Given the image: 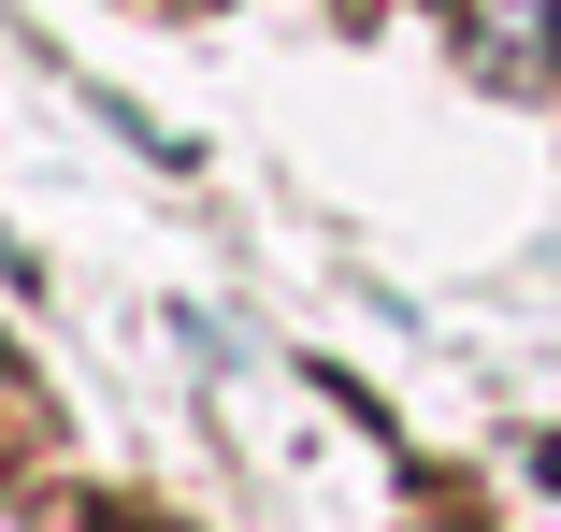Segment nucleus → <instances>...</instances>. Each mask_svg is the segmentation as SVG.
Here are the masks:
<instances>
[{
    "label": "nucleus",
    "instance_id": "obj_1",
    "mask_svg": "<svg viewBox=\"0 0 561 532\" xmlns=\"http://www.w3.org/2000/svg\"><path fill=\"white\" fill-rule=\"evenodd\" d=\"M547 58H561V0H476V72L533 86Z\"/></svg>",
    "mask_w": 561,
    "mask_h": 532
},
{
    "label": "nucleus",
    "instance_id": "obj_2",
    "mask_svg": "<svg viewBox=\"0 0 561 532\" xmlns=\"http://www.w3.org/2000/svg\"><path fill=\"white\" fill-rule=\"evenodd\" d=\"M533 475H547V489H561V447H533Z\"/></svg>",
    "mask_w": 561,
    "mask_h": 532
}]
</instances>
